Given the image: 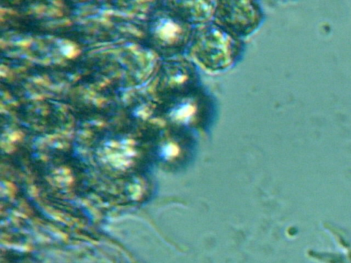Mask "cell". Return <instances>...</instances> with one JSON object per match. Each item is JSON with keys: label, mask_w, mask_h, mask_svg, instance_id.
<instances>
[{"label": "cell", "mask_w": 351, "mask_h": 263, "mask_svg": "<svg viewBox=\"0 0 351 263\" xmlns=\"http://www.w3.org/2000/svg\"><path fill=\"white\" fill-rule=\"evenodd\" d=\"M239 49L235 36L217 25L204 27L196 33L191 51L199 64L219 71L231 64Z\"/></svg>", "instance_id": "1"}, {"label": "cell", "mask_w": 351, "mask_h": 263, "mask_svg": "<svg viewBox=\"0 0 351 263\" xmlns=\"http://www.w3.org/2000/svg\"><path fill=\"white\" fill-rule=\"evenodd\" d=\"M214 13L218 25L234 36L250 34L261 19L259 8L251 1H222Z\"/></svg>", "instance_id": "2"}, {"label": "cell", "mask_w": 351, "mask_h": 263, "mask_svg": "<svg viewBox=\"0 0 351 263\" xmlns=\"http://www.w3.org/2000/svg\"><path fill=\"white\" fill-rule=\"evenodd\" d=\"M165 85L170 100L194 91L196 75L194 68L184 60H171L165 68Z\"/></svg>", "instance_id": "3"}, {"label": "cell", "mask_w": 351, "mask_h": 263, "mask_svg": "<svg viewBox=\"0 0 351 263\" xmlns=\"http://www.w3.org/2000/svg\"><path fill=\"white\" fill-rule=\"evenodd\" d=\"M206 101L195 91L170 100L168 115L176 122H189L206 115Z\"/></svg>", "instance_id": "4"}, {"label": "cell", "mask_w": 351, "mask_h": 263, "mask_svg": "<svg viewBox=\"0 0 351 263\" xmlns=\"http://www.w3.org/2000/svg\"><path fill=\"white\" fill-rule=\"evenodd\" d=\"M170 9L187 23L189 21L193 23H202L210 18L213 12H215L213 5L210 2H171Z\"/></svg>", "instance_id": "5"}]
</instances>
